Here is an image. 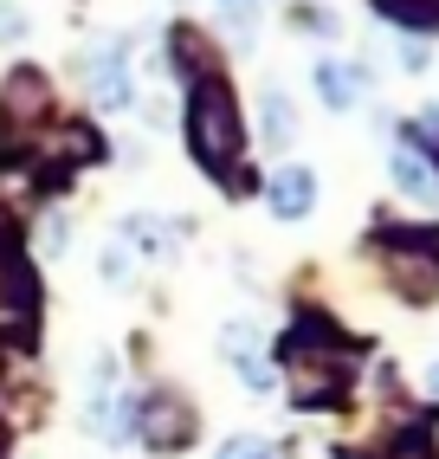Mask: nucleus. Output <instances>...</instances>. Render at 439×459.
I'll return each instance as SVG.
<instances>
[{"label":"nucleus","mask_w":439,"mask_h":459,"mask_svg":"<svg viewBox=\"0 0 439 459\" xmlns=\"http://www.w3.org/2000/svg\"><path fill=\"white\" fill-rule=\"evenodd\" d=\"M278 362H285V376H291V402L330 408V402H342V388H349L356 350L336 336L330 317H297L285 330V343H278Z\"/></svg>","instance_id":"obj_1"},{"label":"nucleus","mask_w":439,"mask_h":459,"mask_svg":"<svg viewBox=\"0 0 439 459\" xmlns=\"http://www.w3.org/2000/svg\"><path fill=\"white\" fill-rule=\"evenodd\" d=\"M0 39H20V7H0Z\"/></svg>","instance_id":"obj_17"},{"label":"nucleus","mask_w":439,"mask_h":459,"mask_svg":"<svg viewBox=\"0 0 439 459\" xmlns=\"http://www.w3.org/2000/svg\"><path fill=\"white\" fill-rule=\"evenodd\" d=\"M239 143H245V124H239V98L227 91V78L207 72L187 91V149L207 175H227L239 162Z\"/></svg>","instance_id":"obj_2"},{"label":"nucleus","mask_w":439,"mask_h":459,"mask_svg":"<svg viewBox=\"0 0 439 459\" xmlns=\"http://www.w3.org/2000/svg\"><path fill=\"white\" fill-rule=\"evenodd\" d=\"M39 110H46V78L39 72H13L7 78V124L20 130L26 117H39Z\"/></svg>","instance_id":"obj_9"},{"label":"nucleus","mask_w":439,"mask_h":459,"mask_svg":"<svg viewBox=\"0 0 439 459\" xmlns=\"http://www.w3.org/2000/svg\"><path fill=\"white\" fill-rule=\"evenodd\" d=\"M426 382H433V394H439V369H433V376H426Z\"/></svg>","instance_id":"obj_18"},{"label":"nucleus","mask_w":439,"mask_h":459,"mask_svg":"<svg viewBox=\"0 0 439 459\" xmlns=\"http://www.w3.org/2000/svg\"><path fill=\"white\" fill-rule=\"evenodd\" d=\"M39 324V279L26 265L20 239L0 227V336H26Z\"/></svg>","instance_id":"obj_4"},{"label":"nucleus","mask_w":439,"mask_h":459,"mask_svg":"<svg viewBox=\"0 0 439 459\" xmlns=\"http://www.w3.org/2000/svg\"><path fill=\"white\" fill-rule=\"evenodd\" d=\"M130 427L142 434V446L175 453V446H187V434H194V414H187V402H175V394H142L130 408Z\"/></svg>","instance_id":"obj_5"},{"label":"nucleus","mask_w":439,"mask_h":459,"mask_svg":"<svg viewBox=\"0 0 439 459\" xmlns=\"http://www.w3.org/2000/svg\"><path fill=\"white\" fill-rule=\"evenodd\" d=\"M227 7H245V0H227Z\"/></svg>","instance_id":"obj_20"},{"label":"nucleus","mask_w":439,"mask_h":459,"mask_svg":"<svg viewBox=\"0 0 439 459\" xmlns=\"http://www.w3.org/2000/svg\"><path fill=\"white\" fill-rule=\"evenodd\" d=\"M84 84H90V104L98 110H123L136 98L130 91V65H123V46H98L84 58Z\"/></svg>","instance_id":"obj_6"},{"label":"nucleus","mask_w":439,"mask_h":459,"mask_svg":"<svg viewBox=\"0 0 439 459\" xmlns=\"http://www.w3.org/2000/svg\"><path fill=\"white\" fill-rule=\"evenodd\" d=\"M317 98L330 110H356L362 104V65H336V58H323V65H317Z\"/></svg>","instance_id":"obj_8"},{"label":"nucleus","mask_w":439,"mask_h":459,"mask_svg":"<svg viewBox=\"0 0 439 459\" xmlns=\"http://www.w3.org/2000/svg\"><path fill=\"white\" fill-rule=\"evenodd\" d=\"M175 65H181L187 78H207V72H213V58H207V46H201L194 26H181V33H175Z\"/></svg>","instance_id":"obj_13"},{"label":"nucleus","mask_w":439,"mask_h":459,"mask_svg":"<svg viewBox=\"0 0 439 459\" xmlns=\"http://www.w3.org/2000/svg\"><path fill=\"white\" fill-rule=\"evenodd\" d=\"M265 201H271L278 221H304L310 201H317V175H310V169H285V175H271Z\"/></svg>","instance_id":"obj_7"},{"label":"nucleus","mask_w":439,"mask_h":459,"mask_svg":"<svg viewBox=\"0 0 439 459\" xmlns=\"http://www.w3.org/2000/svg\"><path fill=\"white\" fill-rule=\"evenodd\" d=\"M374 7H382L388 20H400L407 33H433L439 26V0H374Z\"/></svg>","instance_id":"obj_12"},{"label":"nucleus","mask_w":439,"mask_h":459,"mask_svg":"<svg viewBox=\"0 0 439 459\" xmlns=\"http://www.w3.org/2000/svg\"><path fill=\"white\" fill-rule=\"evenodd\" d=\"M291 136H297L291 98H285V91H265V143H271V149H291Z\"/></svg>","instance_id":"obj_11"},{"label":"nucleus","mask_w":439,"mask_h":459,"mask_svg":"<svg viewBox=\"0 0 439 459\" xmlns=\"http://www.w3.org/2000/svg\"><path fill=\"white\" fill-rule=\"evenodd\" d=\"M220 459H271V446L245 434V440H227V446H220Z\"/></svg>","instance_id":"obj_16"},{"label":"nucleus","mask_w":439,"mask_h":459,"mask_svg":"<svg viewBox=\"0 0 439 459\" xmlns=\"http://www.w3.org/2000/svg\"><path fill=\"white\" fill-rule=\"evenodd\" d=\"M388 239V285L407 304H433L439 298V233L433 227H394Z\"/></svg>","instance_id":"obj_3"},{"label":"nucleus","mask_w":439,"mask_h":459,"mask_svg":"<svg viewBox=\"0 0 439 459\" xmlns=\"http://www.w3.org/2000/svg\"><path fill=\"white\" fill-rule=\"evenodd\" d=\"M0 446H7V427H0Z\"/></svg>","instance_id":"obj_19"},{"label":"nucleus","mask_w":439,"mask_h":459,"mask_svg":"<svg viewBox=\"0 0 439 459\" xmlns=\"http://www.w3.org/2000/svg\"><path fill=\"white\" fill-rule=\"evenodd\" d=\"M123 233H130V239H142V253H162V247H168V239H162V221H149V213H142V221H130Z\"/></svg>","instance_id":"obj_15"},{"label":"nucleus","mask_w":439,"mask_h":459,"mask_svg":"<svg viewBox=\"0 0 439 459\" xmlns=\"http://www.w3.org/2000/svg\"><path fill=\"white\" fill-rule=\"evenodd\" d=\"M407 143H414V149H426V156L439 162V110H420L414 124H407Z\"/></svg>","instance_id":"obj_14"},{"label":"nucleus","mask_w":439,"mask_h":459,"mask_svg":"<svg viewBox=\"0 0 439 459\" xmlns=\"http://www.w3.org/2000/svg\"><path fill=\"white\" fill-rule=\"evenodd\" d=\"M388 175H394V188L400 195H439V181H433V169L420 162V149H394V156H388Z\"/></svg>","instance_id":"obj_10"}]
</instances>
